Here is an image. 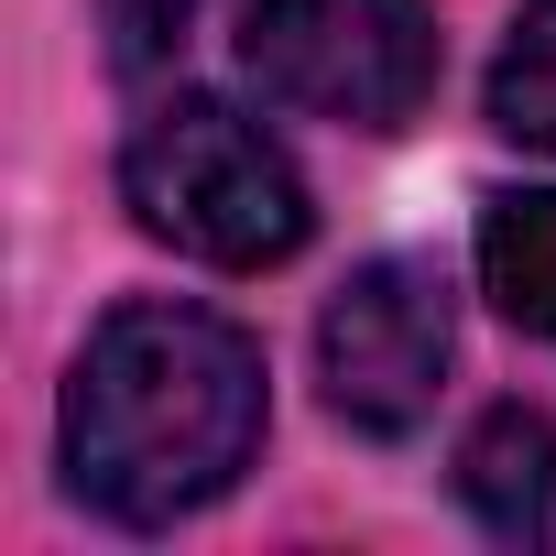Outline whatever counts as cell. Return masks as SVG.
Returning a JSON list of instances; mask_svg holds the SVG:
<instances>
[{"mask_svg": "<svg viewBox=\"0 0 556 556\" xmlns=\"http://www.w3.org/2000/svg\"><path fill=\"white\" fill-rule=\"evenodd\" d=\"M262 350L175 295L110 306L66 382V480L110 523H186L207 513L262 447Z\"/></svg>", "mask_w": 556, "mask_h": 556, "instance_id": "1", "label": "cell"}, {"mask_svg": "<svg viewBox=\"0 0 556 556\" xmlns=\"http://www.w3.org/2000/svg\"><path fill=\"white\" fill-rule=\"evenodd\" d=\"M121 197L131 218L186 251V262H218V273H262V262H285L306 240V175L295 153L273 142L251 110L229 99H164L131 153H121Z\"/></svg>", "mask_w": 556, "mask_h": 556, "instance_id": "2", "label": "cell"}, {"mask_svg": "<svg viewBox=\"0 0 556 556\" xmlns=\"http://www.w3.org/2000/svg\"><path fill=\"white\" fill-rule=\"evenodd\" d=\"M240 66L262 99L350 131H404L437 99V12L426 0H251Z\"/></svg>", "mask_w": 556, "mask_h": 556, "instance_id": "3", "label": "cell"}, {"mask_svg": "<svg viewBox=\"0 0 556 556\" xmlns=\"http://www.w3.org/2000/svg\"><path fill=\"white\" fill-rule=\"evenodd\" d=\"M447 350H458V317H447L437 262H404V251L393 262H361L350 285L328 295V317H317L328 415L361 426V437H415L437 415Z\"/></svg>", "mask_w": 556, "mask_h": 556, "instance_id": "4", "label": "cell"}, {"mask_svg": "<svg viewBox=\"0 0 556 556\" xmlns=\"http://www.w3.org/2000/svg\"><path fill=\"white\" fill-rule=\"evenodd\" d=\"M458 502H469L502 545H556V415L491 404V415L458 437Z\"/></svg>", "mask_w": 556, "mask_h": 556, "instance_id": "5", "label": "cell"}, {"mask_svg": "<svg viewBox=\"0 0 556 556\" xmlns=\"http://www.w3.org/2000/svg\"><path fill=\"white\" fill-rule=\"evenodd\" d=\"M480 295L523 339H556V186L491 197V218H480Z\"/></svg>", "mask_w": 556, "mask_h": 556, "instance_id": "6", "label": "cell"}, {"mask_svg": "<svg viewBox=\"0 0 556 556\" xmlns=\"http://www.w3.org/2000/svg\"><path fill=\"white\" fill-rule=\"evenodd\" d=\"M491 121L523 153H556V0H523L491 55Z\"/></svg>", "mask_w": 556, "mask_h": 556, "instance_id": "7", "label": "cell"}, {"mask_svg": "<svg viewBox=\"0 0 556 556\" xmlns=\"http://www.w3.org/2000/svg\"><path fill=\"white\" fill-rule=\"evenodd\" d=\"M186 23H197V0H110V55L121 66H153V55L186 45Z\"/></svg>", "mask_w": 556, "mask_h": 556, "instance_id": "8", "label": "cell"}]
</instances>
